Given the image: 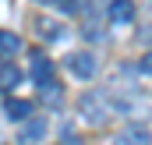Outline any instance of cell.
<instances>
[{
    "instance_id": "1",
    "label": "cell",
    "mask_w": 152,
    "mask_h": 145,
    "mask_svg": "<svg viewBox=\"0 0 152 145\" xmlns=\"http://www.w3.org/2000/svg\"><path fill=\"white\" fill-rule=\"evenodd\" d=\"M113 145H152V135L145 124H138V120H131V124H124L120 127V135H117Z\"/></svg>"
},
{
    "instance_id": "2",
    "label": "cell",
    "mask_w": 152,
    "mask_h": 145,
    "mask_svg": "<svg viewBox=\"0 0 152 145\" xmlns=\"http://www.w3.org/2000/svg\"><path fill=\"white\" fill-rule=\"evenodd\" d=\"M78 110H81V117H85L88 124H96V127L106 120V106H103V99H99V96H92V92H85V96H81Z\"/></svg>"
},
{
    "instance_id": "3",
    "label": "cell",
    "mask_w": 152,
    "mask_h": 145,
    "mask_svg": "<svg viewBox=\"0 0 152 145\" xmlns=\"http://www.w3.org/2000/svg\"><path fill=\"white\" fill-rule=\"evenodd\" d=\"M67 67H71V71L78 74V78H85V81H88L92 74L99 71L96 57H92V53H85V50H78V53H71V57H67Z\"/></svg>"
},
{
    "instance_id": "4",
    "label": "cell",
    "mask_w": 152,
    "mask_h": 145,
    "mask_svg": "<svg viewBox=\"0 0 152 145\" xmlns=\"http://www.w3.org/2000/svg\"><path fill=\"white\" fill-rule=\"evenodd\" d=\"M106 14H110L113 25H127V21L134 18V4H131V0H110V4H106Z\"/></svg>"
},
{
    "instance_id": "5",
    "label": "cell",
    "mask_w": 152,
    "mask_h": 145,
    "mask_svg": "<svg viewBox=\"0 0 152 145\" xmlns=\"http://www.w3.org/2000/svg\"><path fill=\"white\" fill-rule=\"evenodd\" d=\"M39 103L42 106H60L64 103V89L50 78V81H39Z\"/></svg>"
},
{
    "instance_id": "6",
    "label": "cell",
    "mask_w": 152,
    "mask_h": 145,
    "mask_svg": "<svg viewBox=\"0 0 152 145\" xmlns=\"http://www.w3.org/2000/svg\"><path fill=\"white\" fill-rule=\"evenodd\" d=\"M50 78H53V60H50V57H46V53H36V57H32V81H50Z\"/></svg>"
},
{
    "instance_id": "7",
    "label": "cell",
    "mask_w": 152,
    "mask_h": 145,
    "mask_svg": "<svg viewBox=\"0 0 152 145\" xmlns=\"http://www.w3.org/2000/svg\"><path fill=\"white\" fill-rule=\"evenodd\" d=\"M4 113L11 120H25V117H32V103L28 99H4Z\"/></svg>"
},
{
    "instance_id": "8",
    "label": "cell",
    "mask_w": 152,
    "mask_h": 145,
    "mask_svg": "<svg viewBox=\"0 0 152 145\" xmlns=\"http://www.w3.org/2000/svg\"><path fill=\"white\" fill-rule=\"evenodd\" d=\"M42 135H46V120H42V117H36V120L25 117V124H21V142H25V145H28V142H39Z\"/></svg>"
},
{
    "instance_id": "9",
    "label": "cell",
    "mask_w": 152,
    "mask_h": 145,
    "mask_svg": "<svg viewBox=\"0 0 152 145\" xmlns=\"http://www.w3.org/2000/svg\"><path fill=\"white\" fill-rule=\"evenodd\" d=\"M18 81H21V71H18L14 64H0V85H4V89H14Z\"/></svg>"
},
{
    "instance_id": "10",
    "label": "cell",
    "mask_w": 152,
    "mask_h": 145,
    "mask_svg": "<svg viewBox=\"0 0 152 145\" xmlns=\"http://www.w3.org/2000/svg\"><path fill=\"white\" fill-rule=\"evenodd\" d=\"M14 50H21V39L14 36V32H4L0 29V53H14Z\"/></svg>"
},
{
    "instance_id": "11",
    "label": "cell",
    "mask_w": 152,
    "mask_h": 145,
    "mask_svg": "<svg viewBox=\"0 0 152 145\" xmlns=\"http://www.w3.org/2000/svg\"><path fill=\"white\" fill-rule=\"evenodd\" d=\"M36 29H42V36H46V39H57V36H60V25L46 21V18H36Z\"/></svg>"
},
{
    "instance_id": "12",
    "label": "cell",
    "mask_w": 152,
    "mask_h": 145,
    "mask_svg": "<svg viewBox=\"0 0 152 145\" xmlns=\"http://www.w3.org/2000/svg\"><path fill=\"white\" fill-rule=\"evenodd\" d=\"M57 4V11H64V14H75L78 11V0H53Z\"/></svg>"
},
{
    "instance_id": "13",
    "label": "cell",
    "mask_w": 152,
    "mask_h": 145,
    "mask_svg": "<svg viewBox=\"0 0 152 145\" xmlns=\"http://www.w3.org/2000/svg\"><path fill=\"white\" fill-rule=\"evenodd\" d=\"M142 71H145V74H152V50L142 57Z\"/></svg>"
},
{
    "instance_id": "14",
    "label": "cell",
    "mask_w": 152,
    "mask_h": 145,
    "mask_svg": "<svg viewBox=\"0 0 152 145\" xmlns=\"http://www.w3.org/2000/svg\"><path fill=\"white\" fill-rule=\"evenodd\" d=\"M39 4H53V0H39Z\"/></svg>"
},
{
    "instance_id": "15",
    "label": "cell",
    "mask_w": 152,
    "mask_h": 145,
    "mask_svg": "<svg viewBox=\"0 0 152 145\" xmlns=\"http://www.w3.org/2000/svg\"><path fill=\"white\" fill-rule=\"evenodd\" d=\"M0 64H4V60H0Z\"/></svg>"
}]
</instances>
